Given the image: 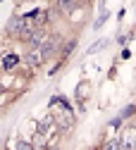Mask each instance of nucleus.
Wrapping results in <instances>:
<instances>
[{"instance_id": "nucleus-1", "label": "nucleus", "mask_w": 136, "mask_h": 150, "mask_svg": "<svg viewBox=\"0 0 136 150\" xmlns=\"http://www.w3.org/2000/svg\"><path fill=\"white\" fill-rule=\"evenodd\" d=\"M7 31L22 38V36H24L26 31H31V29H29V24H26V17H24V19H19V17H14V19H10V24H7Z\"/></svg>"}, {"instance_id": "nucleus-2", "label": "nucleus", "mask_w": 136, "mask_h": 150, "mask_svg": "<svg viewBox=\"0 0 136 150\" xmlns=\"http://www.w3.org/2000/svg\"><path fill=\"white\" fill-rule=\"evenodd\" d=\"M62 43V36H50V38L46 41V45L41 48V52H43V57H50V55H53V50L57 48V45H60Z\"/></svg>"}, {"instance_id": "nucleus-3", "label": "nucleus", "mask_w": 136, "mask_h": 150, "mask_svg": "<svg viewBox=\"0 0 136 150\" xmlns=\"http://www.w3.org/2000/svg\"><path fill=\"white\" fill-rule=\"evenodd\" d=\"M122 143L127 150H136V129H127L122 134Z\"/></svg>"}, {"instance_id": "nucleus-4", "label": "nucleus", "mask_w": 136, "mask_h": 150, "mask_svg": "<svg viewBox=\"0 0 136 150\" xmlns=\"http://www.w3.org/2000/svg\"><path fill=\"white\" fill-rule=\"evenodd\" d=\"M46 41H48V36H46L43 31H33L31 38H29V45H31V48H43Z\"/></svg>"}, {"instance_id": "nucleus-5", "label": "nucleus", "mask_w": 136, "mask_h": 150, "mask_svg": "<svg viewBox=\"0 0 136 150\" xmlns=\"http://www.w3.org/2000/svg\"><path fill=\"white\" fill-rule=\"evenodd\" d=\"M43 60H46V57H43V52L38 50V48H33V50L26 55V62H29L31 67H41V64H43Z\"/></svg>"}, {"instance_id": "nucleus-6", "label": "nucleus", "mask_w": 136, "mask_h": 150, "mask_svg": "<svg viewBox=\"0 0 136 150\" xmlns=\"http://www.w3.org/2000/svg\"><path fill=\"white\" fill-rule=\"evenodd\" d=\"M103 150H127V148H124V143H122L120 138H110V141L103 145Z\"/></svg>"}, {"instance_id": "nucleus-7", "label": "nucleus", "mask_w": 136, "mask_h": 150, "mask_svg": "<svg viewBox=\"0 0 136 150\" xmlns=\"http://www.w3.org/2000/svg\"><path fill=\"white\" fill-rule=\"evenodd\" d=\"M19 64V57L17 55H7V57L3 60V69H12V67H17Z\"/></svg>"}, {"instance_id": "nucleus-8", "label": "nucleus", "mask_w": 136, "mask_h": 150, "mask_svg": "<svg viewBox=\"0 0 136 150\" xmlns=\"http://www.w3.org/2000/svg\"><path fill=\"white\" fill-rule=\"evenodd\" d=\"M57 7H60L62 12H69L76 7V0H57Z\"/></svg>"}, {"instance_id": "nucleus-9", "label": "nucleus", "mask_w": 136, "mask_h": 150, "mask_svg": "<svg viewBox=\"0 0 136 150\" xmlns=\"http://www.w3.org/2000/svg\"><path fill=\"white\" fill-rule=\"evenodd\" d=\"M74 45H76V41H74V38H69V41H67V45L62 48V60H65V57H69V52L74 50Z\"/></svg>"}, {"instance_id": "nucleus-10", "label": "nucleus", "mask_w": 136, "mask_h": 150, "mask_svg": "<svg viewBox=\"0 0 136 150\" xmlns=\"http://www.w3.org/2000/svg\"><path fill=\"white\" fill-rule=\"evenodd\" d=\"M60 126H62V131H69L72 129V117H69V112L65 117H60Z\"/></svg>"}, {"instance_id": "nucleus-11", "label": "nucleus", "mask_w": 136, "mask_h": 150, "mask_svg": "<svg viewBox=\"0 0 136 150\" xmlns=\"http://www.w3.org/2000/svg\"><path fill=\"white\" fill-rule=\"evenodd\" d=\"M134 110H136L134 105H127V107H124V110L120 112V117H122V119H127V117H131V115H134Z\"/></svg>"}, {"instance_id": "nucleus-12", "label": "nucleus", "mask_w": 136, "mask_h": 150, "mask_svg": "<svg viewBox=\"0 0 136 150\" xmlns=\"http://www.w3.org/2000/svg\"><path fill=\"white\" fill-rule=\"evenodd\" d=\"M17 150H33V145L26 143V141H19V143H17Z\"/></svg>"}, {"instance_id": "nucleus-13", "label": "nucleus", "mask_w": 136, "mask_h": 150, "mask_svg": "<svg viewBox=\"0 0 136 150\" xmlns=\"http://www.w3.org/2000/svg\"><path fill=\"white\" fill-rule=\"evenodd\" d=\"M105 45H108L105 41H98L95 45H91V50H88V52H95V50H100V48H105Z\"/></svg>"}, {"instance_id": "nucleus-14", "label": "nucleus", "mask_w": 136, "mask_h": 150, "mask_svg": "<svg viewBox=\"0 0 136 150\" xmlns=\"http://www.w3.org/2000/svg\"><path fill=\"white\" fill-rule=\"evenodd\" d=\"M105 19H108V12H103V14H100V19L95 22V29H100V26L105 24Z\"/></svg>"}, {"instance_id": "nucleus-15", "label": "nucleus", "mask_w": 136, "mask_h": 150, "mask_svg": "<svg viewBox=\"0 0 136 150\" xmlns=\"http://www.w3.org/2000/svg\"><path fill=\"white\" fill-rule=\"evenodd\" d=\"M50 150H60V148H50Z\"/></svg>"}]
</instances>
